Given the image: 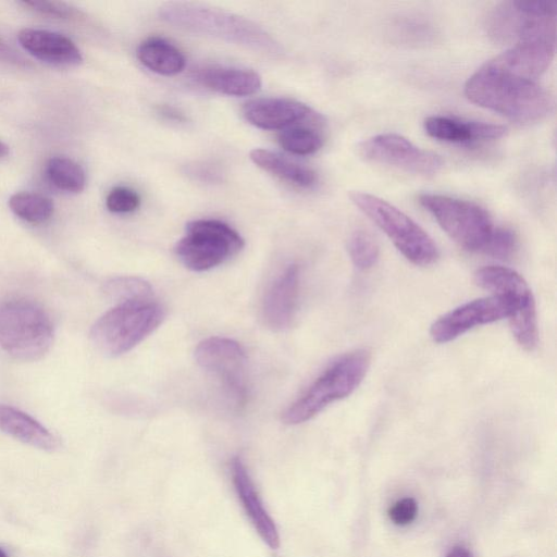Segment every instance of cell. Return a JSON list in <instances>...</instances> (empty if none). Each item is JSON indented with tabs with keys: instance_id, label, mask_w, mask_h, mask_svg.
<instances>
[{
	"instance_id": "obj_32",
	"label": "cell",
	"mask_w": 557,
	"mask_h": 557,
	"mask_svg": "<svg viewBox=\"0 0 557 557\" xmlns=\"http://www.w3.org/2000/svg\"><path fill=\"white\" fill-rule=\"evenodd\" d=\"M0 61L17 66H24L25 60L17 54L11 47L0 39Z\"/></svg>"
},
{
	"instance_id": "obj_16",
	"label": "cell",
	"mask_w": 557,
	"mask_h": 557,
	"mask_svg": "<svg viewBox=\"0 0 557 557\" xmlns=\"http://www.w3.org/2000/svg\"><path fill=\"white\" fill-rule=\"evenodd\" d=\"M425 133L437 140L454 144H474L503 137L507 128L503 125L463 121L444 115H432L424 120Z\"/></svg>"
},
{
	"instance_id": "obj_23",
	"label": "cell",
	"mask_w": 557,
	"mask_h": 557,
	"mask_svg": "<svg viewBox=\"0 0 557 557\" xmlns=\"http://www.w3.org/2000/svg\"><path fill=\"white\" fill-rule=\"evenodd\" d=\"M46 174L53 186L66 193H81L86 185L84 169L67 157L50 158L46 164Z\"/></svg>"
},
{
	"instance_id": "obj_5",
	"label": "cell",
	"mask_w": 557,
	"mask_h": 557,
	"mask_svg": "<svg viewBox=\"0 0 557 557\" xmlns=\"http://www.w3.org/2000/svg\"><path fill=\"white\" fill-rule=\"evenodd\" d=\"M53 336L52 321L39 304L26 298L0 302V347L12 358L39 360L49 351Z\"/></svg>"
},
{
	"instance_id": "obj_24",
	"label": "cell",
	"mask_w": 557,
	"mask_h": 557,
	"mask_svg": "<svg viewBox=\"0 0 557 557\" xmlns=\"http://www.w3.org/2000/svg\"><path fill=\"white\" fill-rule=\"evenodd\" d=\"M8 205L16 216L32 224L46 222L54 210L49 197L34 191L15 193L10 197Z\"/></svg>"
},
{
	"instance_id": "obj_29",
	"label": "cell",
	"mask_w": 557,
	"mask_h": 557,
	"mask_svg": "<svg viewBox=\"0 0 557 557\" xmlns=\"http://www.w3.org/2000/svg\"><path fill=\"white\" fill-rule=\"evenodd\" d=\"M140 205L138 194L128 187L117 186L112 188L106 198V206L113 213H129Z\"/></svg>"
},
{
	"instance_id": "obj_31",
	"label": "cell",
	"mask_w": 557,
	"mask_h": 557,
	"mask_svg": "<svg viewBox=\"0 0 557 557\" xmlns=\"http://www.w3.org/2000/svg\"><path fill=\"white\" fill-rule=\"evenodd\" d=\"M418 506L413 498L405 497L397 500L388 510V517L397 525L411 523L417 516Z\"/></svg>"
},
{
	"instance_id": "obj_21",
	"label": "cell",
	"mask_w": 557,
	"mask_h": 557,
	"mask_svg": "<svg viewBox=\"0 0 557 557\" xmlns=\"http://www.w3.org/2000/svg\"><path fill=\"white\" fill-rule=\"evenodd\" d=\"M137 58L150 71L173 76L185 67L184 54L165 39L153 37L143 41L137 48Z\"/></svg>"
},
{
	"instance_id": "obj_28",
	"label": "cell",
	"mask_w": 557,
	"mask_h": 557,
	"mask_svg": "<svg viewBox=\"0 0 557 557\" xmlns=\"http://www.w3.org/2000/svg\"><path fill=\"white\" fill-rule=\"evenodd\" d=\"M395 36L405 42H425L435 34L431 25L416 18H404L396 22Z\"/></svg>"
},
{
	"instance_id": "obj_4",
	"label": "cell",
	"mask_w": 557,
	"mask_h": 557,
	"mask_svg": "<svg viewBox=\"0 0 557 557\" xmlns=\"http://www.w3.org/2000/svg\"><path fill=\"white\" fill-rule=\"evenodd\" d=\"M371 362V354L356 349L330 364L282 414L286 424L310 420L334 401L349 396L363 381Z\"/></svg>"
},
{
	"instance_id": "obj_30",
	"label": "cell",
	"mask_w": 557,
	"mask_h": 557,
	"mask_svg": "<svg viewBox=\"0 0 557 557\" xmlns=\"http://www.w3.org/2000/svg\"><path fill=\"white\" fill-rule=\"evenodd\" d=\"M20 3L33 12L53 18L69 20L78 14L74 7L60 1L24 0Z\"/></svg>"
},
{
	"instance_id": "obj_17",
	"label": "cell",
	"mask_w": 557,
	"mask_h": 557,
	"mask_svg": "<svg viewBox=\"0 0 557 557\" xmlns=\"http://www.w3.org/2000/svg\"><path fill=\"white\" fill-rule=\"evenodd\" d=\"M196 81L215 92L244 97L257 92L261 87V77L250 69L210 65L199 69Z\"/></svg>"
},
{
	"instance_id": "obj_11",
	"label": "cell",
	"mask_w": 557,
	"mask_h": 557,
	"mask_svg": "<svg viewBox=\"0 0 557 557\" xmlns=\"http://www.w3.org/2000/svg\"><path fill=\"white\" fill-rule=\"evenodd\" d=\"M358 153L368 161L420 175L436 174L444 165L438 154L419 148L394 133L379 134L361 141Z\"/></svg>"
},
{
	"instance_id": "obj_19",
	"label": "cell",
	"mask_w": 557,
	"mask_h": 557,
	"mask_svg": "<svg viewBox=\"0 0 557 557\" xmlns=\"http://www.w3.org/2000/svg\"><path fill=\"white\" fill-rule=\"evenodd\" d=\"M0 430L30 446L54 450L59 443L37 420L12 406L0 405Z\"/></svg>"
},
{
	"instance_id": "obj_22",
	"label": "cell",
	"mask_w": 557,
	"mask_h": 557,
	"mask_svg": "<svg viewBox=\"0 0 557 557\" xmlns=\"http://www.w3.org/2000/svg\"><path fill=\"white\" fill-rule=\"evenodd\" d=\"M319 124H299L280 132V146L293 154L307 156L317 152L323 145L322 128Z\"/></svg>"
},
{
	"instance_id": "obj_27",
	"label": "cell",
	"mask_w": 557,
	"mask_h": 557,
	"mask_svg": "<svg viewBox=\"0 0 557 557\" xmlns=\"http://www.w3.org/2000/svg\"><path fill=\"white\" fill-rule=\"evenodd\" d=\"M517 249V236L508 227H494L483 252L498 259L510 258Z\"/></svg>"
},
{
	"instance_id": "obj_3",
	"label": "cell",
	"mask_w": 557,
	"mask_h": 557,
	"mask_svg": "<svg viewBox=\"0 0 557 557\" xmlns=\"http://www.w3.org/2000/svg\"><path fill=\"white\" fill-rule=\"evenodd\" d=\"M164 317L163 307L151 298L120 302L96 321L90 339L102 355L117 357L144 341Z\"/></svg>"
},
{
	"instance_id": "obj_1",
	"label": "cell",
	"mask_w": 557,
	"mask_h": 557,
	"mask_svg": "<svg viewBox=\"0 0 557 557\" xmlns=\"http://www.w3.org/2000/svg\"><path fill=\"white\" fill-rule=\"evenodd\" d=\"M465 95L476 106L518 123L541 121L553 107L552 97L539 81L516 73L494 59L468 78Z\"/></svg>"
},
{
	"instance_id": "obj_9",
	"label": "cell",
	"mask_w": 557,
	"mask_h": 557,
	"mask_svg": "<svg viewBox=\"0 0 557 557\" xmlns=\"http://www.w3.org/2000/svg\"><path fill=\"white\" fill-rule=\"evenodd\" d=\"M243 247V237L228 224L200 219L186 225V233L177 242L175 253L187 269L201 272L224 263Z\"/></svg>"
},
{
	"instance_id": "obj_25",
	"label": "cell",
	"mask_w": 557,
	"mask_h": 557,
	"mask_svg": "<svg viewBox=\"0 0 557 557\" xmlns=\"http://www.w3.org/2000/svg\"><path fill=\"white\" fill-rule=\"evenodd\" d=\"M348 251L354 265L359 270L372 268L380 255L375 238L363 230L354 232L348 242Z\"/></svg>"
},
{
	"instance_id": "obj_33",
	"label": "cell",
	"mask_w": 557,
	"mask_h": 557,
	"mask_svg": "<svg viewBox=\"0 0 557 557\" xmlns=\"http://www.w3.org/2000/svg\"><path fill=\"white\" fill-rule=\"evenodd\" d=\"M446 557H473L469 550L463 547H454Z\"/></svg>"
},
{
	"instance_id": "obj_7",
	"label": "cell",
	"mask_w": 557,
	"mask_h": 557,
	"mask_svg": "<svg viewBox=\"0 0 557 557\" xmlns=\"http://www.w3.org/2000/svg\"><path fill=\"white\" fill-rule=\"evenodd\" d=\"M349 197L411 263L426 267L437 260L438 249L434 240L401 210L369 193L355 190Z\"/></svg>"
},
{
	"instance_id": "obj_8",
	"label": "cell",
	"mask_w": 557,
	"mask_h": 557,
	"mask_svg": "<svg viewBox=\"0 0 557 557\" xmlns=\"http://www.w3.org/2000/svg\"><path fill=\"white\" fill-rule=\"evenodd\" d=\"M419 202L463 249H485L495 227L485 209L468 200L431 193L421 194Z\"/></svg>"
},
{
	"instance_id": "obj_26",
	"label": "cell",
	"mask_w": 557,
	"mask_h": 557,
	"mask_svg": "<svg viewBox=\"0 0 557 557\" xmlns=\"http://www.w3.org/2000/svg\"><path fill=\"white\" fill-rule=\"evenodd\" d=\"M106 292L116 301L124 302L129 300L151 298V286L138 277H117L110 281Z\"/></svg>"
},
{
	"instance_id": "obj_34",
	"label": "cell",
	"mask_w": 557,
	"mask_h": 557,
	"mask_svg": "<svg viewBox=\"0 0 557 557\" xmlns=\"http://www.w3.org/2000/svg\"><path fill=\"white\" fill-rule=\"evenodd\" d=\"M9 152V147L0 140V158H3Z\"/></svg>"
},
{
	"instance_id": "obj_13",
	"label": "cell",
	"mask_w": 557,
	"mask_h": 557,
	"mask_svg": "<svg viewBox=\"0 0 557 557\" xmlns=\"http://www.w3.org/2000/svg\"><path fill=\"white\" fill-rule=\"evenodd\" d=\"M21 47L34 58L58 66H76L83 62L77 46L65 35L39 28H23L17 34Z\"/></svg>"
},
{
	"instance_id": "obj_10",
	"label": "cell",
	"mask_w": 557,
	"mask_h": 557,
	"mask_svg": "<svg viewBox=\"0 0 557 557\" xmlns=\"http://www.w3.org/2000/svg\"><path fill=\"white\" fill-rule=\"evenodd\" d=\"M195 358L201 369L221 383L237 407L246 404L247 357L237 342L224 337L207 338L196 347Z\"/></svg>"
},
{
	"instance_id": "obj_35",
	"label": "cell",
	"mask_w": 557,
	"mask_h": 557,
	"mask_svg": "<svg viewBox=\"0 0 557 557\" xmlns=\"http://www.w3.org/2000/svg\"><path fill=\"white\" fill-rule=\"evenodd\" d=\"M0 557H9L7 552L0 547Z\"/></svg>"
},
{
	"instance_id": "obj_2",
	"label": "cell",
	"mask_w": 557,
	"mask_h": 557,
	"mask_svg": "<svg viewBox=\"0 0 557 557\" xmlns=\"http://www.w3.org/2000/svg\"><path fill=\"white\" fill-rule=\"evenodd\" d=\"M159 15L166 23L195 34L264 53L281 52L278 42L261 26L221 9L193 2H169L159 9Z\"/></svg>"
},
{
	"instance_id": "obj_14",
	"label": "cell",
	"mask_w": 557,
	"mask_h": 557,
	"mask_svg": "<svg viewBox=\"0 0 557 557\" xmlns=\"http://www.w3.org/2000/svg\"><path fill=\"white\" fill-rule=\"evenodd\" d=\"M299 295V268L289 264L271 284L262 304V317L272 330L287 327L296 312Z\"/></svg>"
},
{
	"instance_id": "obj_18",
	"label": "cell",
	"mask_w": 557,
	"mask_h": 557,
	"mask_svg": "<svg viewBox=\"0 0 557 557\" xmlns=\"http://www.w3.org/2000/svg\"><path fill=\"white\" fill-rule=\"evenodd\" d=\"M555 54V41L522 42L509 47L494 58L503 66L539 81L549 67Z\"/></svg>"
},
{
	"instance_id": "obj_6",
	"label": "cell",
	"mask_w": 557,
	"mask_h": 557,
	"mask_svg": "<svg viewBox=\"0 0 557 557\" xmlns=\"http://www.w3.org/2000/svg\"><path fill=\"white\" fill-rule=\"evenodd\" d=\"M556 3L552 1H504L485 17L488 37L509 47L532 41H555Z\"/></svg>"
},
{
	"instance_id": "obj_12",
	"label": "cell",
	"mask_w": 557,
	"mask_h": 557,
	"mask_svg": "<svg viewBox=\"0 0 557 557\" xmlns=\"http://www.w3.org/2000/svg\"><path fill=\"white\" fill-rule=\"evenodd\" d=\"M242 112L248 123L268 131H283L299 124L323 125L319 113L289 98L253 99L244 104Z\"/></svg>"
},
{
	"instance_id": "obj_20",
	"label": "cell",
	"mask_w": 557,
	"mask_h": 557,
	"mask_svg": "<svg viewBox=\"0 0 557 557\" xmlns=\"http://www.w3.org/2000/svg\"><path fill=\"white\" fill-rule=\"evenodd\" d=\"M251 161L265 172L299 187H310L317 174L310 168L269 149L256 148L249 154Z\"/></svg>"
},
{
	"instance_id": "obj_15",
	"label": "cell",
	"mask_w": 557,
	"mask_h": 557,
	"mask_svg": "<svg viewBox=\"0 0 557 557\" xmlns=\"http://www.w3.org/2000/svg\"><path fill=\"white\" fill-rule=\"evenodd\" d=\"M231 472L234 488L250 522L271 548H277L280 537L276 525L265 510L247 468L239 457L232 459Z\"/></svg>"
}]
</instances>
